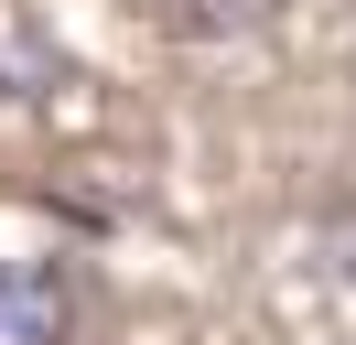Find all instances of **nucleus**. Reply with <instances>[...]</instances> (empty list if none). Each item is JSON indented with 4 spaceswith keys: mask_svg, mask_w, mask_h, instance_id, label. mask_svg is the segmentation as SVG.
<instances>
[{
    "mask_svg": "<svg viewBox=\"0 0 356 345\" xmlns=\"http://www.w3.org/2000/svg\"><path fill=\"white\" fill-rule=\"evenodd\" d=\"M76 335V291L44 259H0V345H65Z\"/></svg>",
    "mask_w": 356,
    "mask_h": 345,
    "instance_id": "nucleus-1",
    "label": "nucleus"
}]
</instances>
